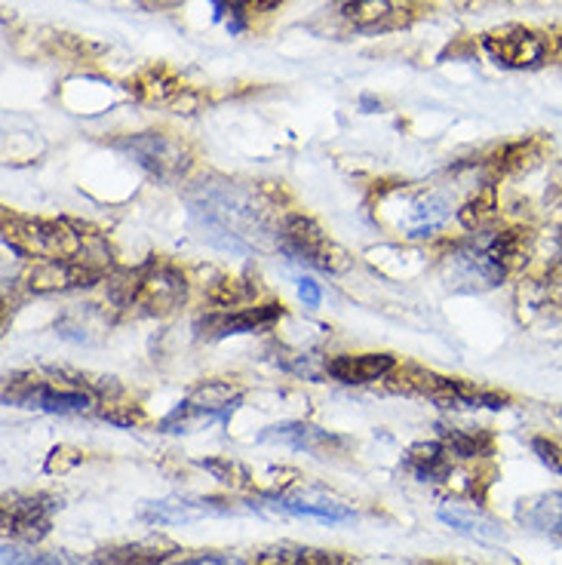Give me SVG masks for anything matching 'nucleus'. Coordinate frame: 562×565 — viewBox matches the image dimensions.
I'll use <instances>...</instances> for the list:
<instances>
[{
	"mask_svg": "<svg viewBox=\"0 0 562 565\" xmlns=\"http://www.w3.org/2000/svg\"><path fill=\"white\" fill-rule=\"evenodd\" d=\"M406 470L418 482H446L452 477V452L446 443H422L409 449Z\"/></svg>",
	"mask_w": 562,
	"mask_h": 565,
	"instance_id": "6ab92c4d",
	"label": "nucleus"
},
{
	"mask_svg": "<svg viewBox=\"0 0 562 565\" xmlns=\"http://www.w3.org/2000/svg\"><path fill=\"white\" fill-rule=\"evenodd\" d=\"M169 553H176V547L169 541H136V544H120V547H105L99 551L89 565H163L169 559Z\"/></svg>",
	"mask_w": 562,
	"mask_h": 565,
	"instance_id": "a211bd4d",
	"label": "nucleus"
},
{
	"mask_svg": "<svg viewBox=\"0 0 562 565\" xmlns=\"http://www.w3.org/2000/svg\"><path fill=\"white\" fill-rule=\"evenodd\" d=\"M396 360L391 353H341L326 360V375H332L341 384H372L381 382Z\"/></svg>",
	"mask_w": 562,
	"mask_h": 565,
	"instance_id": "f8f14e48",
	"label": "nucleus"
},
{
	"mask_svg": "<svg viewBox=\"0 0 562 565\" xmlns=\"http://www.w3.org/2000/svg\"><path fill=\"white\" fill-rule=\"evenodd\" d=\"M215 480L227 482V486H250V473L237 465V461H203Z\"/></svg>",
	"mask_w": 562,
	"mask_h": 565,
	"instance_id": "a878e982",
	"label": "nucleus"
},
{
	"mask_svg": "<svg viewBox=\"0 0 562 565\" xmlns=\"http://www.w3.org/2000/svg\"><path fill=\"white\" fill-rule=\"evenodd\" d=\"M231 508H222V501H188V498H167V501H151L145 504L141 516L160 525H179L200 520V516H225Z\"/></svg>",
	"mask_w": 562,
	"mask_h": 565,
	"instance_id": "2eb2a0df",
	"label": "nucleus"
},
{
	"mask_svg": "<svg viewBox=\"0 0 562 565\" xmlns=\"http://www.w3.org/2000/svg\"><path fill=\"white\" fill-rule=\"evenodd\" d=\"M391 206H394V227L403 237H431L449 218V203L436 194L400 198Z\"/></svg>",
	"mask_w": 562,
	"mask_h": 565,
	"instance_id": "9d476101",
	"label": "nucleus"
},
{
	"mask_svg": "<svg viewBox=\"0 0 562 565\" xmlns=\"http://www.w3.org/2000/svg\"><path fill=\"white\" fill-rule=\"evenodd\" d=\"M532 452L538 455V461L544 467H550L553 473L562 477V439L550 437H534L532 439Z\"/></svg>",
	"mask_w": 562,
	"mask_h": 565,
	"instance_id": "393cba45",
	"label": "nucleus"
},
{
	"mask_svg": "<svg viewBox=\"0 0 562 565\" xmlns=\"http://www.w3.org/2000/svg\"><path fill=\"white\" fill-rule=\"evenodd\" d=\"M517 523L534 535L560 537L562 541V492H541L522 498L513 510Z\"/></svg>",
	"mask_w": 562,
	"mask_h": 565,
	"instance_id": "4468645a",
	"label": "nucleus"
},
{
	"mask_svg": "<svg viewBox=\"0 0 562 565\" xmlns=\"http://www.w3.org/2000/svg\"><path fill=\"white\" fill-rule=\"evenodd\" d=\"M132 89H136V96L145 102H167L169 96H176V93L182 89V84H179L176 77H169V71L151 68L141 74Z\"/></svg>",
	"mask_w": 562,
	"mask_h": 565,
	"instance_id": "4be33fe9",
	"label": "nucleus"
},
{
	"mask_svg": "<svg viewBox=\"0 0 562 565\" xmlns=\"http://www.w3.org/2000/svg\"><path fill=\"white\" fill-rule=\"evenodd\" d=\"M7 403H15L22 409H41L53 412V415H81V412L93 409L96 396L77 379H41V375H29L25 382L13 379L7 387Z\"/></svg>",
	"mask_w": 562,
	"mask_h": 565,
	"instance_id": "20e7f679",
	"label": "nucleus"
},
{
	"mask_svg": "<svg viewBox=\"0 0 562 565\" xmlns=\"http://www.w3.org/2000/svg\"><path fill=\"white\" fill-rule=\"evenodd\" d=\"M29 565H84L81 559H74L71 553H43V556H34Z\"/></svg>",
	"mask_w": 562,
	"mask_h": 565,
	"instance_id": "cd10ccee",
	"label": "nucleus"
},
{
	"mask_svg": "<svg viewBox=\"0 0 562 565\" xmlns=\"http://www.w3.org/2000/svg\"><path fill=\"white\" fill-rule=\"evenodd\" d=\"M489 218H495V191L492 188H486L479 198H474L467 206L462 210V222L464 227H470V231H479V227L486 225Z\"/></svg>",
	"mask_w": 562,
	"mask_h": 565,
	"instance_id": "b1692460",
	"label": "nucleus"
},
{
	"mask_svg": "<svg viewBox=\"0 0 562 565\" xmlns=\"http://www.w3.org/2000/svg\"><path fill=\"white\" fill-rule=\"evenodd\" d=\"M277 317H280V305L234 308V311L210 313L206 320H200V329L210 339H227V335H243V332H255L262 326H271Z\"/></svg>",
	"mask_w": 562,
	"mask_h": 565,
	"instance_id": "ddd939ff",
	"label": "nucleus"
},
{
	"mask_svg": "<svg viewBox=\"0 0 562 565\" xmlns=\"http://www.w3.org/2000/svg\"><path fill=\"white\" fill-rule=\"evenodd\" d=\"M280 237L289 253L296 255V258H301V262L314 265V268L329 270V274L348 268V255H344V249H341L314 218H305V215H286V218H283Z\"/></svg>",
	"mask_w": 562,
	"mask_h": 565,
	"instance_id": "39448f33",
	"label": "nucleus"
},
{
	"mask_svg": "<svg viewBox=\"0 0 562 565\" xmlns=\"http://www.w3.org/2000/svg\"><path fill=\"white\" fill-rule=\"evenodd\" d=\"M99 277L102 270L93 262H81V258L38 262L29 270V289L38 292V296H46V292H68V289L93 286Z\"/></svg>",
	"mask_w": 562,
	"mask_h": 565,
	"instance_id": "6e6552de",
	"label": "nucleus"
},
{
	"mask_svg": "<svg viewBox=\"0 0 562 565\" xmlns=\"http://www.w3.org/2000/svg\"><path fill=\"white\" fill-rule=\"evenodd\" d=\"M522 231L477 234L474 241L455 246L446 258L449 280L462 289H492L505 280L507 270L520 262Z\"/></svg>",
	"mask_w": 562,
	"mask_h": 565,
	"instance_id": "f257e3e1",
	"label": "nucleus"
},
{
	"mask_svg": "<svg viewBox=\"0 0 562 565\" xmlns=\"http://www.w3.org/2000/svg\"><path fill=\"white\" fill-rule=\"evenodd\" d=\"M127 151L139 160L145 170L157 175V179H163V182H172L188 170V151L179 141L167 139V136H155V132L136 136L127 145Z\"/></svg>",
	"mask_w": 562,
	"mask_h": 565,
	"instance_id": "1a4fd4ad",
	"label": "nucleus"
},
{
	"mask_svg": "<svg viewBox=\"0 0 562 565\" xmlns=\"http://www.w3.org/2000/svg\"><path fill=\"white\" fill-rule=\"evenodd\" d=\"M443 443L449 446L452 455L458 458H477V455L489 452L492 449V439L486 434H470V430H443Z\"/></svg>",
	"mask_w": 562,
	"mask_h": 565,
	"instance_id": "5701e85b",
	"label": "nucleus"
},
{
	"mask_svg": "<svg viewBox=\"0 0 562 565\" xmlns=\"http://www.w3.org/2000/svg\"><path fill=\"white\" fill-rule=\"evenodd\" d=\"M3 241L19 255H29L38 262H59V258H81L86 255L84 227L65 218H3Z\"/></svg>",
	"mask_w": 562,
	"mask_h": 565,
	"instance_id": "7ed1b4c3",
	"label": "nucleus"
},
{
	"mask_svg": "<svg viewBox=\"0 0 562 565\" xmlns=\"http://www.w3.org/2000/svg\"><path fill=\"white\" fill-rule=\"evenodd\" d=\"M234 10H243V7H255V10H274V7H280L283 0H227Z\"/></svg>",
	"mask_w": 562,
	"mask_h": 565,
	"instance_id": "c85d7f7f",
	"label": "nucleus"
},
{
	"mask_svg": "<svg viewBox=\"0 0 562 565\" xmlns=\"http://www.w3.org/2000/svg\"><path fill=\"white\" fill-rule=\"evenodd\" d=\"M62 501L46 492L13 494L3 501V532L19 544H41Z\"/></svg>",
	"mask_w": 562,
	"mask_h": 565,
	"instance_id": "423d86ee",
	"label": "nucleus"
},
{
	"mask_svg": "<svg viewBox=\"0 0 562 565\" xmlns=\"http://www.w3.org/2000/svg\"><path fill=\"white\" fill-rule=\"evenodd\" d=\"M298 296L305 301V308H317L324 301V292H320V286L314 280H298Z\"/></svg>",
	"mask_w": 562,
	"mask_h": 565,
	"instance_id": "bb28decb",
	"label": "nucleus"
},
{
	"mask_svg": "<svg viewBox=\"0 0 562 565\" xmlns=\"http://www.w3.org/2000/svg\"><path fill=\"white\" fill-rule=\"evenodd\" d=\"M188 298V280L167 262H148L114 282V301L139 317H167L182 308Z\"/></svg>",
	"mask_w": 562,
	"mask_h": 565,
	"instance_id": "f03ea898",
	"label": "nucleus"
},
{
	"mask_svg": "<svg viewBox=\"0 0 562 565\" xmlns=\"http://www.w3.org/2000/svg\"><path fill=\"white\" fill-rule=\"evenodd\" d=\"M483 46L505 68H538L548 58V41L529 29L492 31Z\"/></svg>",
	"mask_w": 562,
	"mask_h": 565,
	"instance_id": "0eeeda50",
	"label": "nucleus"
},
{
	"mask_svg": "<svg viewBox=\"0 0 562 565\" xmlns=\"http://www.w3.org/2000/svg\"><path fill=\"white\" fill-rule=\"evenodd\" d=\"M253 565H351V559L336 551H320V547L283 541V544L255 553Z\"/></svg>",
	"mask_w": 562,
	"mask_h": 565,
	"instance_id": "f3484780",
	"label": "nucleus"
},
{
	"mask_svg": "<svg viewBox=\"0 0 562 565\" xmlns=\"http://www.w3.org/2000/svg\"><path fill=\"white\" fill-rule=\"evenodd\" d=\"M267 501L271 508L283 510L289 516H310L320 523H351L357 516L348 504H338V501H305V498H286V494H271Z\"/></svg>",
	"mask_w": 562,
	"mask_h": 565,
	"instance_id": "aec40b11",
	"label": "nucleus"
},
{
	"mask_svg": "<svg viewBox=\"0 0 562 565\" xmlns=\"http://www.w3.org/2000/svg\"><path fill=\"white\" fill-rule=\"evenodd\" d=\"M439 523H446L455 529L458 535L474 537L483 544H501L505 541V525L498 523L495 516H489L486 510L474 508V504H462V501H446L436 510Z\"/></svg>",
	"mask_w": 562,
	"mask_h": 565,
	"instance_id": "9b49d317",
	"label": "nucleus"
},
{
	"mask_svg": "<svg viewBox=\"0 0 562 565\" xmlns=\"http://www.w3.org/2000/svg\"><path fill=\"white\" fill-rule=\"evenodd\" d=\"M262 443H280V446H289V449H298V452H310V455H326L336 443L341 439L329 437L326 430L314 427V424H301V422H289V424H277V427H267L262 434Z\"/></svg>",
	"mask_w": 562,
	"mask_h": 565,
	"instance_id": "dca6fc26",
	"label": "nucleus"
},
{
	"mask_svg": "<svg viewBox=\"0 0 562 565\" xmlns=\"http://www.w3.org/2000/svg\"><path fill=\"white\" fill-rule=\"evenodd\" d=\"M341 13L357 29H388L396 19V7L394 0H348Z\"/></svg>",
	"mask_w": 562,
	"mask_h": 565,
	"instance_id": "412c9836",
	"label": "nucleus"
},
{
	"mask_svg": "<svg viewBox=\"0 0 562 565\" xmlns=\"http://www.w3.org/2000/svg\"><path fill=\"white\" fill-rule=\"evenodd\" d=\"M172 565H227V559L219 556V553H203V556H191V559H182V563Z\"/></svg>",
	"mask_w": 562,
	"mask_h": 565,
	"instance_id": "c756f323",
	"label": "nucleus"
}]
</instances>
